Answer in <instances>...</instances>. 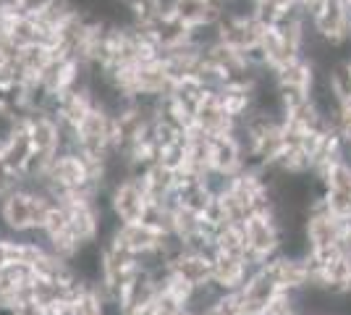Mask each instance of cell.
Instances as JSON below:
<instances>
[{"mask_svg": "<svg viewBox=\"0 0 351 315\" xmlns=\"http://www.w3.org/2000/svg\"><path fill=\"white\" fill-rule=\"evenodd\" d=\"M53 205H56V197L43 184H29V181L16 184L14 189H8L0 197L3 231L14 237H37Z\"/></svg>", "mask_w": 351, "mask_h": 315, "instance_id": "1", "label": "cell"}, {"mask_svg": "<svg viewBox=\"0 0 351 315\" xmlns=\"http://www.w3.org/2000/svg\"><path fill=\"white\" fill-rule=\"evenodd\" d=\"M69 148H76L79 152H84L89 161L105 168L108 158L116 152V116L100 105H95L73 129Z\"/></svg>", "mask_w": 351, "mask_h": 315, "instance_id": "2", "label": "cell"}, {"mask_svg": "<svg viewBox=\"0 0 351 315\" xmlns=\"http://www.w3.org/2000/svg\"><path fill=\"white\" fill-rule=\"evenodd\" d=\"M105 208L113 224H136L152 215V202L147 197L142 179L136 174H126L108 184L105 189Z\"/></svg>", "mask_w": 351, "mask_h": 315, "instance_id": "3", "label": "cell"}, {"mask_svg": "<svg viewBox=\"0 0 351 315\" xmlns=\"http://www.w3.org/2000/svg\"><path fill=\"white\" fill-rule=\"evenodd\" d=\"M241 226H244L247 253L254 266H263L283 253V226L273 208L252 213Z\"/></svg>", "mask_w": 351, "mask_h": 315, "instance_id": "4", "label": "cell"}, {"mask_svg": "<svg viewBox=\"0 0 351 315\" xmlns=\"http://www.w3.org/2000/svg\"><path fill=\"white\" fill-rule=\"evenodd\" d=\"M341 229H343V221H338L336 215H330L328 210L322 208L320 200H317V202L307 210V218H304L307 255L322 257V255L336 253L338 240H341Z\"/></svg>", "mask_w": 351, "mask_h": 315, "instance_id": "5", "label": "cell"}, {"mask_svg": "<svg viewBox=\"0 0 351 315\" xmlns=\"http://www.w3.org/2000/svg\"><path fill=\"white\" fill-rule=\"evenodd\" d=\"M249 165V155L244 148V139L239 132H228V135L213 137V155H210V179L220 187L223 181L241 174Z\"/></svg>", "mask_w": 351, "mask_h": 315, "instance_id": "6", "label": "cell"}, {"mask_svg": "<svg viewBox=\"0 0 351 315\" xmlns=\"http://www.w3.org/2000/svg\"><path fill=\"white\" fill-rule=\"evenodd\" d=\"M165 268L173 270L184 281H189L194 289H207V286H213V250L176 244Z\"/></svg>", "mask_w": 351, "mask_h": 315, "instance_id": "7", "label": "cell"}, {"mask_svg": "<svg viewBox=\"0 0 351 315\" xmlns=\"http://www.w3.org/2000/svg\"><path fill=\"white\" fill-rule=\"evenodd\" d=\"M265 24L254 14H226L218 21V40L244 56H252L263 40Z\"/></svg>", "mask_w": 351, "mask_h": 315, "instance_id": "8", "label": "cell"}, {"mask_svg": "<svg viewBox=\"0 0 351 315\" xmlns=\"http://www.w3.org/2000/svg\"><path fill=\"white\" fill-rule=\"evenodd\" d=\"M257 268L249 255L241 253H218L213 250V286L220 292H239L247 284L249 273Z\"/></svg>", "mask_w": 351, "mask_h": 315, "instance_id": "9", "label": "cell"}, {"mask_svg": "<svg viewBox=\"0 0 351 315\" xmlns=\"http://www.w3.org/2000/svg\"><path fill=\"white\" fill-rule=\"evenodd\" d=\"M270 76H273L278 92H307V95H312L317 79H320V71H317V66L302 53V56H296V58L286 60L278 69H273Z\"/></svg>", "mask_w": 351, "mask_h": 315, "instance_id": "10", "label": "cell"}, {"mask_svg": "<svg viewBox=\"0 0 351 315\" xmlns=\"http://www.w3.org/2000/svg\"><path fill=\"white\" fill-rule=\"evenodd\" d=\"M66 315H123L116 302L105 294L100 284L79 281L66 302Z\"/></svg>", "mask_w": 351, "mask_h": 315, "instance_id": "11", "label": "cell"}, {"mask_svg": "<svg viewBox=\"0 0 351 315\" xmlns=\"http://www.w3.org/2000/svg\"><path fill=\"white\" fill-rule=\"evenodd\" d=\"M191 126H194V129H199V132H205V135H210V137H218V135L236 132L239 121H236L234 116L223 108V103H220L215 90H213L205 100L199 103V108L194 110V116H191Z\"/></svg>", "mask_w": 351, "mask_h": 315, "instance_id": "12", "label": "cell"}, {"mask_svg": "<svg viewBox=\"0 0 351 315\" xmlns=\"http://www.w3.org/2000/svg\"><path fill=\"white\" fill-rule=\"evenodd\" d=\"M34 284V268L29 263H14L0 268V310L29 297Z\"/></svg>", "mask_w": 351, "mask_h": 315, "instance_id": "13", "label": "cell"}, {"mask_svg": "<svg viewBox=\"0 0 351 315\" xmlns=\"http://www.w3.org/2000/svg\"><path fill=\"white\" fill-rule=\"evenodd\" d=\"M194 310L199 315H252L241 292H220L215 286L199 289Z\"/></svg>", "mask_w": 351, "mask_h": 315, "instance_id": "14", "label": "cell"}, {"mask_svg": "<svg viewBox=\"0 0 351 315\" xmlns=\"http://www.w3.org/2000/svg\"><path fill=\"white\" fill-rule=\"evenodd\" d=\"M142 179V187H145L147 197L152 202V210L155 208H168L173 202V192H176V179L178 174L168 171L165 165H160L158 161L152 165H147L145 171L136 174Z\"/></svg>", "mask_w": 351, "mask_h": 315, "instance_id": "15", "label": "cell"}, {"mask_svg": "<svg viewBox=\"0 0 351 315\" xmlns=\"http://www.w3.org/2000/svg\"><path fill=\"white\" fill-rule=\"evenodd\" d=\"M241 292V297H244V302L249 305V310H252V315H257L260 310H265L270 302L276 300L278 294H283L280 292V286L273 281V276L265 270V266H257V268L249 273L247 284L239 289Z\"/></svg>", "mask_w": 351, "mask_h": 315, "instance_id": "16", "label": "cell"}, {"mask_svg": "<svg viewBox=\"0 0 351 315\" xmlns=\"http://www.w3.org/2000/svg\"><path fill=\"white\" fill-rule=\"evenodd\" d=\"M257 56H260V63L265 69H278L286 60L302 56V47L293 45L286 34H280L276 27H265L263 40H260V47H257Z\"/></svg>", "mask_w": 351, "mask_h": 315, "instance_id": "17", "label": "cell"}, {"mask_svg": "<svg viewBox=\"0 0 351 315\" xmlns=\"http://www.w3.org/2000/svg\"><path fill=\"white\" fill-rule=\"evenodd\" d=\"M0 315H50V310L45 307L40 300H34V297H24V300H19L16 305L11 307H5V310H0Z\"/></svg>", "mask_w": 351, "mask_h": 315, "instance_id": "18", "label": "cell"}, {"mask_svg": "<svg viewBox=\"0 0 351 315\" xmlns=\"http://www.w3.org/2000/svg\"><path fill=\"white\" fill-rule=\"evenodd\" d=\"M312 315H333V313H312Z\"/></svg>", "mask_w": 351, "mask_h": 315, "instance_id": "19", "label": "cell"}, {"mask_svg": "<svg viewBox=\"0 0 351 315\" xmlns=\"http://www.w3.org/2000/svg\"><path fill=\"white\" fill-rule=\"evenodd\" d=\"M341 3H349V0H341Z\"/></svg>", "mask_w": 351, "mask_h": 315, "instance_id": "20", "label": "cell"}]
</instances>
